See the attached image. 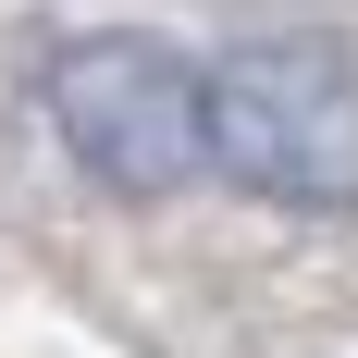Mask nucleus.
I'll return each mask as SVG.
<instances>
[{
  "label": "nucleus",
  "instance_id": "f257e3e1",
  "mask_svg": "<svg viewBox=\"0 0 358 358\" xmlns=\"http://www.w3.org/2000/svg\"><path fill=\"white\" fill-rule=\"evenodd\" d=\"M210 173L272 210H358V50L235 37L210 62Z\"/></svg>",
  "mask_w": 358,
  "mask_h": 358
},
{
  "label": "nucleus",
  "instance_id": "f03ea898",
  "mask_svg": "<svg viewBox=\"0 0 358 358\" xmlns=\"http://www.w3.org/2000/svg\"><path fill=\"white\" fill-rule=\"evenodd\" d=\"M50 124L111 198H173L185 173H210V62H185L173 37L99 25L50 50Z\"/></svg>",
  "mask_w": 358,
  "mask_h": 358
}]
</instances>
